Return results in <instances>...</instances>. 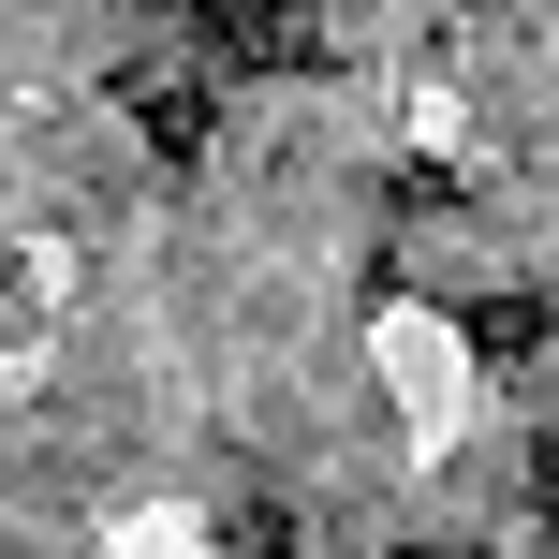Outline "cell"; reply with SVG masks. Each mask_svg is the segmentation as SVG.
Returning a JSON list of instances; mask_svg holds the SVG:
<instances>
[{
	"instance_id": "6da1fadb",
	"label": "cell",
	"mask_w": 559,
	"mask_h": 559,
	"mask_svg": "<svg viewBox=\"0 0 559 559\" xmlns=\"http://www.w3.org/2000/svg\"><path fill=\"white\" fill-rule=\"evenodd\" d=\"M133 133H147L163 177H192L206 147H222V104H206V88H133Z\"/></svg>"
},
{
	"instance_id": "7a4b0ae2",
	"label": "cell",
	"mask_w": 559,
	"mask_h": 559,
	"mask_svg": "<svg viewBox=\"0 0 559 559\" xmlns=\"http://www.w3.org/2000/svg\"><path fill=\"white\" fill-rule=\"evenodd\" d=\"M472 354H501V368L545 354V295H486V309H472Z\"/></svg>"
},
{
	"instance_id": "3957f363",
	"label": "cell",
	"mask_w": 559,
	"mask_h": 559,
	"mask_svg": "<svg viewBox=\"0 0 559 559\" xmlns=\"http://www.w3.org/2000/svg\"><path fill=\"white\" fill-rule=\"evenodd\" d=\"M531 501H545V531H559V442H545V456H531Z\"/></svg>"
},
{
	"instance_id": "277c9868",
	"label": "cell",
	"mask_w": 559,
	"mask_h": 559,
	"mask_svg": "<svg viewBox=\"0 0 559 559\" xmlns=\"http://www.w3.org/2000/svg\"><path fill=\"white\" fill-rule=\"evenodd\" d=\"M397 559H442V545H397Z\"/></svg>"
}]
</instances>
